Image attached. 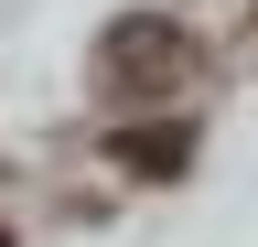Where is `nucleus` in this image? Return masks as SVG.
<instances>
[{
  "label": "nucleus",
  "mask_w": 258,
  "mask_h": 247,
  "mask_svg": "<svg viewBox=\"0 0 258 247\" xmlns=\"http://www.w3.org/2000/svg\"><path fill=\"white\" fill-rule=\"evenodd\" d=\"M108 161H118V172L172 183V172H194V129H183V118H151V129H108Z\"/></svg>",
  "instance_id": "obj_2"
},
{
  "label": "nucleus",
  "mask_w": 258,
  "mask_h": 247,
  "mask_svg": "<svg viewBox=\"0 0 258 247\" xmlns=\"http://www.w3.org/2000/svg\"><path fill=\"white\" fill-rule=\"evenodd\" d=\"M0 247H11V226H0Z\"/></svg>",
  "instance_id": "obj_3"
},
{
  "label": "nucleus",
  "mask_w": 258,
  "mask_h": 247,
  "mask_svg": "<svg viewBox=\"0 0 258 247\" xmlns=\"http://www.w3.org/2000/svg\"><path fill=\"white\" fill-rule=\"evenodd\" d=\"M97 86L108 97H183L194 86V33L161 11H118L108 43H97Z\"/></svg>",
  "instance_id": "obj_1"
}]
</instances>
